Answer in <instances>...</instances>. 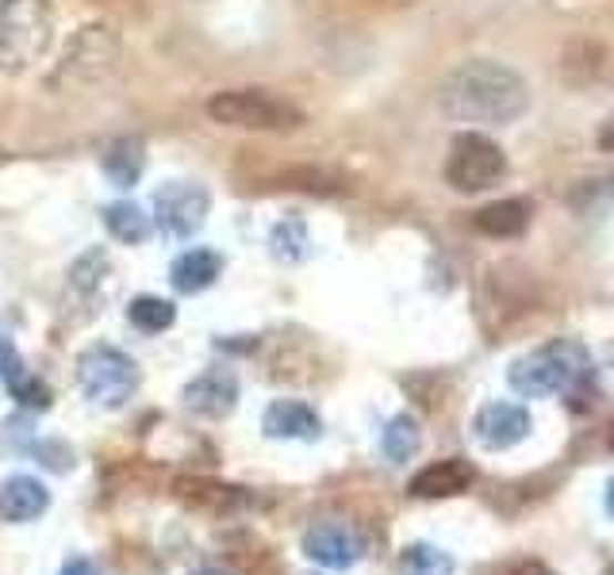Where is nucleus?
Instances as JSON below:
<instances>
[{
    "label": "nucleus",
    "mask_w": 614,
    "mask_h": 575,
    "mask_svg": "<svg viewBox=\"0 0 614 575\" xmlns=\"http://www.w3.org/2000/svg\"><path fill=\"white\" fill-rule=\"evenodd\" d=\"M23 372H31L28 364H23V357L16 353V346L8 338H0V380L4 383H16L23 377Z\"/></svg>",
    "instance_id": "a878e982"
},
{
    "label": "nucleus",
    "mask_w": 614,
    "mask_h": 575,
    "mask_svg": "<svg viewBox=\"0 0 614 575\" xmlns=\"http://www.w3.org/2000/svg\"><path fill=\"white\" fill-rule=\"evenodd\" d=\"M39 438H35V422H31V414H12V419L4 422V430H0V449H8V453H35Z\"/></svg>",
    "instance_id": "5701e85b"
},
{
    "label": "nucleus",
    "mask_w": 614,
    "mask_h": 575,
    "mask_svg": "<svg viewBox=\"0 0 614 575\" xmlns=\"http://www.w3.org/2000/svg\"><path fill=\"white\" fill-rule=\"evenodd\" d=\"M115 58H120V43L112 39V31L108 28H81L78 39L70 43V54L62 58V65H58L54 73V85L58 81H101L108 70L115 65Z\"/></svg>",
    "instance_id": "6e6552de"
},
{
    "label": "nucleus",
    "mask_w": 614,
    "mask_h": 575,
    "mask_svg": "<svg viewBox=\"0 0 614 575\" xmlns=\"http://www.w3.org/2000/svg\"><path fill=\"white\" fill-rule=\"evenodd\" d=\"M400 575H453V556L419 541L400 553Z\"/></svg>",
    "instance_id": "4be33fe9"
},
{
    "label": "nucleus",
    "mask_w": 614,
    "mask_h": 575,
    "mask_svg": "<svg viewBox=\"0 0 614 575\" xmlns=\"http://www.w3.org/2000/svg\"><path fill=\"white\" fill-rule=\"evenodd\" d=\"M173 319H177V307L162 296H135L127 304V322L143 335H162L173 327Z\"/></svg>",
    "instance_id": "6ab92c4d"
},
{
    "label": "nucleus",
    "mask_w": 614,
    "mask_h": 575,
    "mask_svg": "<svg viewBox=\"0 0 614 575\" xmlns=\"http://www.w3.org/2000/svg\"><path fill=\"white\" fill-rule=\"evenodd\" d=\"M472 227L488 238H519L530 227V204L526 199H495L472 215Z\"/></svg>",
    "instance_id": "dca6fc26"
},
{
    "label": "nucleus",
    "mask_w": 614,
    "mask_h": 575,
    "mask_svg": "<svg viewBox=\"0 0 614 575\" xmlns=\"http://www.w3.org/2000/svg\"><path fill=\"white\" fill-rule=\"evenodd\" d=\"M304 556L330 572L354 568L361 561V537L350 526H338V522H319L304 533Z\"/></svg>",
    "instance_id": "1a4fd4ad"
},
{
    "label": "nucleus",
    "mask_w": 614,
    "mask_h": 575,
    "mask_svg": "<svg viewBox=\"0 0 614 575\" xmlns=\"http://www.w3.org/2000/svg\"><path fill=\"white\" fill-rule=\"evenodd\" d=\"M51 506V491L43 480L35 476H8L0 483V518L23 526V522H35L47 514Z\"/></svg>",
    "instance_id": "f8f14e48"
},
{
    "label": "nucleus",
    "mask_w": 614,
    "mask_h": 575,
    "mask_svg": "<svg viewBox=\"0 0 614 575\" xmlns=\"http://www.w3.org/2000/svg\"><path fill=\"white\" fill-rule=\"evenodd\" d=\"M35 456L47 464V469H54V472H70L73 469V453L62 445V441H39Z\"/></svg>",
    "instance_id": "393cba45"
},
{
    "label": "nucleus",
    "mask_w": 614,
    "mask_h": 575,
    "mask_svg": "<svg viewBox=\"0 0 614 575\" xmlns=\"http://www.w3.org/2000/svg\"><path fill=\"white\" fill-rule=\"evenodd\" d=\"M508 575H553L545 564H538V561H522V564H514V568Z\"/></svg>",
    "instance_id": "cd10ccee"
},
{
    "label": "nucleus",
    "mask_w": 614,
    "mask_h": 575,
    "mask_svg": "<svg viewBox=\"0 0 614 575\" xmlns=\"http://www.w3.org/2000/svg\"><path fill=\"white\" fill-rule=\"evenodd\" d=\"M422 445V430L411 414H396L392 422L385 427V438H380V449L392 464H408Z\"/></svg>",
    "instance_id": "aec40b11"
},
{
    "label": "nucleus",
    "mask_w": 614,
    "mask_h": 575,
    "mask_svg": "<svg viewBox=\"0 0 614 575\" xmlns=\"http://www.w3.org/2000/svg\"><path fill=\"white\" fill-rule=\"evenodd\" d=\"M472 430H477V441L484 449H511L530 433V411L526 407H519V403L492 399V403H484L477 411Z\"/></svg>",
    "instance_id": "9d476101"
},
{
    "label": "nucleus",
    "mask_w": 614,
    "mask_h": 575,
    "mask_svg": "<svg viewBox=\"0 0 614 575\" xmlns=\"http://www.w3.org/2000/svg\"><path fill=\"white\" fill-rule=\"evenodd\" d=\"M185 407L201 419H227L238 403V380L227 369H207L193 383H185L181 391Z\"/></svg>",
    "instance_id": "9b49d317"
},
{
    "label": "nucleus",
    "mask_w": 614,
    "mask_h": 575,
    "mask_svg": "<svg viewBox=\"0 0 614 575\" xmlns=\"http://www.w3.org/2000/svg\"><path fill=\"white\" fill-rule=\"evenodd\" d=\"M584 377H587V349L569 338L550 341V346L534 349V353L519 357L511 364V388L530 399L569 391Z\"/></svg>",
    "instance_id": "f03ea898"
},
{
    "label": "nucleus",
    "mask_w": 614,
    "mask_h": 575,
    "mask_svg": "<svg viewBox=\"0 0 614 575\" xmlns=\"http://www.w3.org/2000/svg\"><path fill=\"white\" fill-rule=\"evenodd\" d=\"M600 146L607 150V154H614V115L607 123H603V131H600Z\"/></svg>",
    "instance_id": "c85d7f7f"
},
{
    "label": "nucleus",
    "mask_w": 614,
    "mask_h": 575,
    "mask_svg": "<svg viewBox=\"0 0 614 575\" xmlns=\"http://www.w3.org/2000/svg\"><path fill=\"white\" fill-rule=\"evenodd\" d=\"M101 170L115 188H135L139 177H143V170H146L143 138H115V143L104 150Z\"/></svg>",
    "instance_id": "f3484780"
},
{
    "label": "nucleus",
    "mask_w": 614,
    "mask_h": 575,
    "mask_svg": "<svg viewBox=\"0 0 614 575\" xmlns=\"http://www.w3.org/2000/svg\"><path fill=\"white\" fill-rule=\"evenodd\" d=\"M477 483V469H472L464 456H446L438 464H427L419 476L411 480V495L415 499H450V495H461Z\"/></svg>",
    "instance_id": "ddd939ff"
},
{
    "label": "nucleus",
    "mask_w": 614,
    "mask_h": 575,
    "mask_svg": "<svg viewBox=\"0 0 614 575\" xmlns=\"http://www.w3.org/2000/svg\"><path fill=\"white\" fill-rule=\"evenodd\" d=\"M207 207H212V196L196 181H170L154 192V223L170 238H193L204 227Z\"/></svg>",
    "instance_id": "0eeeda50"
},
{
    "label": "nucleus",
    "mask_w": 614,
    "mask_h": 575,
    "mask_svg": "<svg viewBox=\"0 0 614 575\" xmlns=\"http://www.w3.org/2000/svg\"><path fill=\"white\" fill-rule=\"evenodd\" d=\"M104 273H108V254L104 249H89V254L70 269V285L78 291H93L96 285H101Z\"/></svg>",
    "instance_id": "b1692460"
},
{
    "label": "nucleus",
    "mask_w": 614,
    "mask_h": 575,
    "mask_svg": "<svg viewBox=\"0 0 614 575\" xmlns=\"http://www.w3.org/2000/svg\"><path fill=\"white\" fill-rule=\"evenodd\" d=\"M78 383L89 403L104 411H120L139 391V364L115 346H93L78 361Z\"/></svg>",
    "instance_id": "39448f33"
},
{
    "label": "nucleus",
    "mask_w": 614,
    "mask_h": 575,
    "mask_svg": "<svg viewBox=\"0 0 614 575\" xmlns=\"http://www.w3.org/2000/svg\"><path fill=\"white\" fill-rule=\"evenodd\" d=\"M508 173L503 150L480 131H461L446 157V181L458 192H484Z\"/></svg>",
    "instance_id": "423d86ee"
},
{
    "label": "nucleus",
    "mask_w": 614,
    "mask_h": 575,
    "mask_svg": "<svg viewBox=\"0 0 614 575\" xmlns=\"http://www.w3.org/2000/svg\"><path fill=\"white\" fill-rule=\"evenodd\" d=\"M269 249L277 261H304L307 254H311V238H307V227L300 219H280L277 227H273L269 235Z\"/></svg>",
    "instance_id": "412c9836"
},
{
    "label": "nucleus",
    "mask_w": 614,
    "mask_h": 575,
    "mask_svg": "<svg viewBox=\"0 0 614 575\" xmlns=\"http://www.w3.org/2000/svg\"><path fill=\"white\" fill-rule=\"evenodd\" d=\"M607 441H611V449H614V427H611V433H607Z\"/></svg>",
    "instance_id": "7c9ffc66"
},
{
    "label": "nucleus",
    "mask_w": 614,
    "mask_h": 575,
    "mask_svg": "<svg viewBox=\"0 0 614 575\" xmlns=\"http://www.w3.org/2000/svg\"><path fill=\"white\" fill-rule=\"evenodd\" d=\"M262 430H265V438H277V441H311V438H319L323 422L311 407L300 403V399H277V403L265 407Z\"/></svg>",
    "instance_id": "4468645a"
},
{
    "label": "nucleus",
    "mask_w": 614,
    "mask_h": 575,
    "mask_svg": "<svg viewBox=\"0 0 614 575\" xmlns=\"http://www.w3.org/2000/svg\"><path fill=\"white\" fill-rule=\"evenodd\" d=\"M104 227H108V235H112L115 242H123V246H139V242L151 238L154 223H151V215H146L139 204L120 199V204L104 207Z\"/></svg>",
    "instance_id": "a211bd4d"
},
{
    "label": "nucleus",
    "mask_w": 614,
    "mask_h": 575,
    "mask_svg": "<svg viewBox=\"0 0 614 575\" xmlns=\"http://www.w3.org/2000/svg\"><path fill=\"white\" fill-rule=\"evenodd\" d=\"M438 107L458 123L508 127L530 107V89L508 65L477 58L446 73L438 85Z\"/></svg>",
    "instance_id": "f257e3e1"
},
{
    "label": "nucleus",
    "mask_w": 614,
    "mask_h": 575,
    "mask_svg": "<svg viewBox=\"0 0 614 575\" xmlns=\"http://www.w3.org/2000/svg\"><path fill=\"white\" fill-rule=\"evenodd\" d=\"M51 47V0H0V73H20Z\"/></svg>",
    "instance_id": "7ed1b4c3"
},
{
    "label": "nucleus",
    "mask_w": 614,
    "mask_h": 575,
    "mask_svg": "<svg viewBox=\"0 0 614 575\" xmlns=\"http://www.w3.org/2000/svg\"><path fill=\"white\" fill-rule=\"evenodd\" d=\"M58 575H101V568L93 561H85V556H78V561H70Z\"/></svg>",
    "instance_id": "bb28decb"
},
{
    "label": "nucleus",
    "mask_w": 614,
    "mask_h": 575,
    "mask_svg": "<svg viewBox=\"0 0 614 575\" xmlns=\"http://www.w3.org/2000/svg\"><path fill=\"white\" fill-rule=\"evenodd\" d=\"M207 115L219 127L238 131H293L304 123V112L285 96H273L265 89H231L207 100Z\"/></svg>",
    "instance_id": "20e7f679"
},
{
    "label": "nucleus",
    "mask_w": 614,
    "mask_h": 575,
    "mask_svg": "<svg viewBox=\"0 0 614 575\" xmlns=\"http://www.w3.org/2000/svg\"><path fill=\"white\" fill-rule=\"evenodd\" d=\"M607 511H611V518H614V480L607 483Z\"/></svg>",
    "instance_id": "c756f323"
},
{
    "label": "nucleus",
    "mask_w": 614,
    "mask_h": 575,
    "mask_svg": "<svg viewBox=\"0 0 614 575\" xmlns=\"http://www.w3.org/2000/svg\"><path fill=\"white\" fill-rule=\"evenodd\" d=\"M223 273V257L215 254V249H185V254L173 261L170 269V280L177 291H185V296H196V291L212 288L215 277Z\"/></svg>",
    "instance_id": "2eb2a0df"
}]
</instances>
